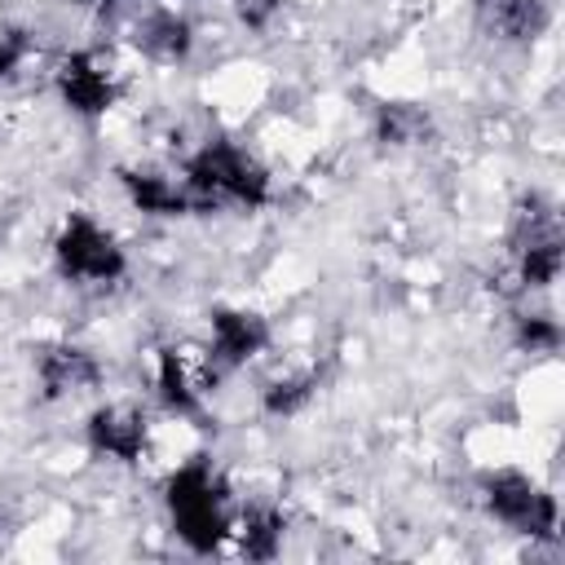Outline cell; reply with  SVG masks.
<instances>
[{"label": "cell", "instance_id": "obj_1", "mask_svg": "<svg viewBox=\"0 0 565 565\" xmlns=\"http://www.w3.org/2000/svg\"><path fill=\"white\" fill-rule=\"evenodd\" d=\"M185 199L190 212L212 207H260L269 199V172L234 141H207L185 163Z\"/></svg>", "mask_w": 565, "mask_h": 565}, {"label": "cell", "instance_id": "obj_2", "mask_svg": "<svg viewBox=\"0 0 565 565\" xmlns=\"http://www.w3.org/2000/svg\"><path fill=\"white\" fill-rule=\"evenodd\" d=\"M168 516L177 539L190 552H216L225 543L230 508H225V486L212 472L207 459H190L172 472L168 481Z\"/></svg>", "mask_w": 565, "mask_h": 565}, {"label": "cell", "instance_id": "obj_3", "mask_svg": "<svg viewBox=\"0 0 565 565\" xmlns=\"http://www.w3.org/2000/svg\"><path fill=\"white\" fill-rule=\"evenodd\" d=\"M53 260L62 269V278L79 282V287H106L119 282L128 269L124 247L115 243V234L93 221L88 212H71L53 238Z\"/></svg>", "mask_w": 565, "mask_h": 565}, {"label": "cell", "instance_id": "obj_4", "mask_svg": "<svg viewBox=\"0 0 565 565\" xmlns=\"http://www.w3.org/2000/svg\"><path fill=\"white\" fill-rule=\"evenodd\" d=\"M481 503L499 525H508L516 534H539L543 539V534L556 530V499L539 481H530L525 472H512V468L490 472L486 486H481Z\"/></svg>", "mask_w": 565, "mask_h": 565}, {"label": "cell", "instance_id": "obj_5", "mask_svg": "<svg viewBox=\"0 0 565 565\" xmlns=\"http://www.w3.org/2000/svg\"><path fill=\"white\" fill-rule=\"evenodd\" d=\"M221 366L212 362L207 344H168L154 358V384L172 415H199Z\"/></svg>", "mask_w": 565, "mask_h": 565}, {"label": "cell", "instance_id": "obj_6", "mask_svg": "<svg viewBox=\"0 0 565 565\" xmlns=\"http://www.w3.org/2000/svg\"><path fill=\"white\" fill-rule=\"evenodd\" d=\"M53 84H57V97L75 115H106L115 106V97H119V75L97 49L66 53L57 62V71H53Z\"/></svg>", "mask_w": 565, "mask_h": 565}, {"label": "cell", "instance_id": "obj_7", "mask_svg": "<svg viewBox=\"0 0 565 565\" xmlns=\"http://www.w3.org/2000/svg\"><path fill=\"white\" fill-rule=\"evenodd\" d=\"M269 344V322L252 309H212L207 318V353L221 371H234L243 362H252L260 349Z\"/></svg>", "mask_w": 565, "mask_h": 565}, {"label": "cell", "instance_id": "obj_8", "mask_svg": "<svg viewBox=\"0 0 565 565\" xmlns=\"http://www.w3.org/2000/svg\"><path fill=\"white\" fill-rule=\"evenodd\" d=\"M88 446L106 459H119V463H137L150 446V424L137 406L128 402H110V406H97L88 415Z\"/></svg>", "mask_w": 565, "mask_h": 565}, {"label": "cell", "instance_id": "obj_9", "mask_svg": "<svg viewBox=\"0 0 565 565\" xmlns=\"http://www.w3.org/2000/svg\"><path fill=\"white\" fill-rule=\"evenodd\" d=\"M40 384L49 397H71V393H84L102 380V366L93 362V353L75 349V344H53L40 353Z\"/></svg>", "mask_w": 565, "mask_h": 565}, {"label": "cell", "instance_id": "obj_10", "mask_svg": "<svg viewBox=\"0 0 565 565\" xmlns=\"http://www.w3.org/2000/svg\"><path fill=\"white\" fill-rule=\"evenodd\" d=\"M282 530H287V521H282L278 508L252 503L247 512L230 516L225 539L238 547V556H247V561H269V556H278V547H282Z\"/></svg>", "mask_w": 565, "mask_h": 565}, {"label": "cell", "instance_id": "obj_11", "mask_svg": "<svg viewBox=\"0 0 565 565\" xmlns=\"http://www.w3.org/2000/svg\"><path fill=\"white\" fill-rule=\"evenodd\" d=\"M132 44H137L146 57H154V62H181V57L190 53V44H194V31H190V22H185L181 13H172V9H150L146 18H137Z\"/></svg>", "mask_w": 565, "mask_h": 565}, {"label": "cell", "instance_id": "obj_12", "mask_svg": "<svg viewBox=\"0 0 565 565\" xmlns=\"http://www.w3.org/2000/svg\"><path fill=\"white\" fill-rule=\"evenodd\" d=\"M124 190H128V203L146 216H181L190 212V199H185V185L163 177V172H146V168H124L119 172Z\"/></svg>", "mask_w": 565, "mask_h": 565}, {"label": "cell", "instance_id": "obj_13", "mask_svg": "<svg viewBox=\"0 0 565 565\" xmlns=\"http://www.w3.org/2000/svg\"><path fill=\"white\" fill-rule=\"evenodd\" d=\"M481 18L494 35L508 40H534L547 26V4L543 0H477Z\"/></svg>", "mask_w": 565, "mask_h": 565}, {"label": "cell", "instance_id": "obj_14", "mask_svg": "<svg viewBox=\"0 0 565 565\" xmlns=\"http://www.w3.org/2000/svg\"><path fill=\"white\" fill-rule=\"evenodd\" d=\"M313 384H318V375H313V371L278 375V380L265 388V411H269V415H296V411L313 397Z\"/></svg>", "mask_w": 565, "mask_h": 565}, {"label": "cell", "instance_id": "obj_15", "mask_svg": "<svg viewBox=\"0 0 565 565\" xmlns=\"http://www.w3.org/2000/svg\"><path fill=\"white\" fill-rule=\"evenodd\" d=\"M424 132H428L424 110H415V106H384V110H380V137H384V141H393V146H415Z\"/></svg>", "mask_w": 565, "mask_h": 565}, {"label": "cell", "instance_id": "obj_16", "mask_svg": "<svg viewBox=\"0 0 565 565\" xmlns=\"http://www.w3.org/2000/svg\"><path fill=\"white\" fill-rule=\"evenodd\" d=\"M516 340H521L530 353H552V349L561 344V331H556V322H552V318L534 313V318H521V331H516Z\"/></svg>", "mask_w": 565, "mask_h": 565}, {"label": "cell", "instance_id": "obj_17", "mask_svg": "<svg viewBox=\"0 0 565 565\" xmlns=\"http://www.w3.org/2000/svg\"><path fill=\"white\" fill-rule=\"evenodd\" d=\"M26 53H31L26 31H22V26L0 22V75H13V71L26 62Z\"/></svg>", "mask_w": 565, "mask_h": 565}, {"label": "cell", "instance_id": "obj_18", "mask_svg": "<svg viewBox=\"0 0 565 565\" xmlns=\"http://www.w3.org/2000/svg\"><path fill=\"white\" fill-rule=\"evenodd\" d=\"M234 9H238V18H243V26H252V31H265V26L278 18L282 0H234Z\"/></svg>", "mask_w": 565, "mask_h": 565}, {"label": "cell", "instance_id": "obj_19", "mask_svg": "<svg viewBox=\"0 0 565 565\" xmlns=\"http://www.w3.org/2000/svg\"><path fill=\"white\" fill-rule=\"evenodd\" d=\"M75 4H110V0H75Z\"/></svg>", "mask_w": 565, "mask_h": 565}]
</instances>
